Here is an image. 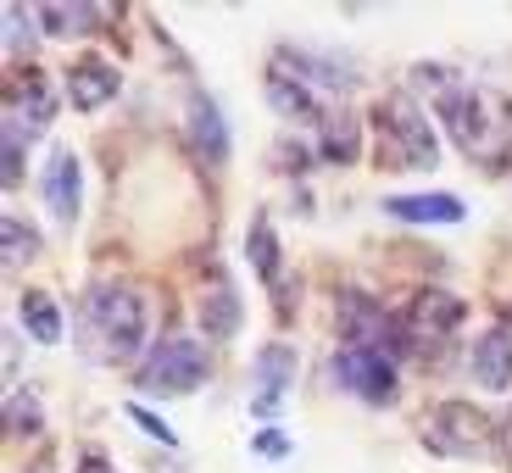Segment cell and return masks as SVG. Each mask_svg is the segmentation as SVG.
<instances>
[{"instance_id":"obj_17","label":"cell","mask_w":512,"mask_h":473,"mask_svg":"<svg viewBox=\"0 0 512 473\" xmlns=\"http://www.w3.org/2000/svg\"><path fill=\"white\" fill-rule=\"evenodd\" d=\"M101 23V6H78V0H51V6H39V28L51 39H78L90 34Z\"/></svg>"},{"instance_id":"obj_26","label":"cell","mask_w":512,"mask_h":473,"mask_svg":"<svg viewBox=\"0 0 512 473\" xmlns=\"http://www.w3.org/2000/svg\"><path fill=\"white\" fill-rule=\"evenodd\" d=\"M128 418L140 423L145 435H156V440H167V446H173V429H167V423L156 418V412H145V407H128Z\"/></svg>"},{"instance_id":"obj_19","label":"cell","mask_w":512,"mask_h":473,"mask_svg":"<svg viewBox=\"0 0 512 473\" xmlns=\"http://www.w3.org/2000/svg\"><path fill=\"white\" fill-rule=\"evenodd\" d=\"M17 312H23V329L34 334L39 346H56V340H62V312H56V301L45 290H28L23 301H17Z\"/></svg>"},{"instance_id":"obj_14","label":"cell","mask_w":512,"mask_h":473,"mask_svg":"<svg viewBox=\"0 0 512 473\" xmlns=\"http://www.w3.org/2000/svg\"><path fill=\"white\" fill-rule=\"evenodd\" d=\"M190 140L206 162H229V123L212 95H190Z\"/></svg>"},{"instance_id":"obj_7","label":"cell","mask_w":512,"mask_h":473,"mask_svg":"<svg viewBox=\"0 0 512 473\" xmlns=\"http://www.w3.org/2000/svg\"><path fill=\"white\" fill-rule=\"evenodd\" d=\"M457 323H462V301L451 290H440V284L418 290L412 307L401 312V334H407V346H418V351H435Z\"/></svg>"},{"instance_id":"obj_21","label":"cell","mask_w":512,"mask_h":473,"mask_svg":"<svg viewBox=\"0 0 512 473\" xmlns=\"http://www.w3.org/2000/svg\"><path fill=\"white\" fill-rule=\"evenodd\" d=\"M251 268L262 273V279H279V234H273V223L268 218H256L251 223Z\"/></svg>"},{"instance_id":"obj_24","label":"cell","mask_w":512,"mask_h":473,"mask_svg":"<svg viewBox=\"0 0 512 473\" xmlns=\"http://www.w3.org/2000/svg\"><path fill=\"white\" fill-rule=\"evenodd\" d=\"M0 234H6V245H0V251H6V268H23L28 256H34V234H28V223L17 218V212H6V223H0Z\"/></svg>"},{"instance_id":"obj_28","label":"cell","mask_w":512,"mask_h":473,"mask_svg":"<svg viewBox=\"0 0 512 473\" xmlns=\"http://www.w3.org/2000/svg\"><path fill=\"white\" fill-rule=\"evenodd\" d=\"M501 451H507V457H512V418H507V446H501Z\"/></svg>"},{"instance_id":"obj_15","label":"cell","mask_w":512,"mask_h":473,"mask_svg":"<svg viewBox=\"0 0 512 473\" xmlns=\"http://www.w3.org/2000/svg\"><path fill=\"white\" fill-rule=\"evenodd\" d=\"M384 212L401 223H462V201L457 195H390Z\"/></svg>"},{"instance_id":"obj_11","label":"cell","mask_w":512,"mask_h":473,"mask_svg":"<svg viewBox=\"0 0 512 473\" xmlns=\"http://www.w3.org/2000/svg\"><path fill=\"white\" fill-rule=\"evenodd\" d=\"M468 368H474V384H485V390H507L512 384V329L496 323V329L479 334Z\"/></svg>"},{"instance_id":"obj_16","label":"cell","mask_w":512,"mask_h":473,"mask_svg":"<svg viewBox=\"0 0 512 473\" xmlns=\"http://www.w3.org/2000/svg\"><path fill=\"white\" fill-rule=\"evenodd\" d=\"M268 101H273V112H284V117H307V123H323L318 95H312L301 78H290L284 67H273V73H268Z\"/></svg>"},{"instance_id":"obj_9","label":"cell","mask_w":512,"mask_h":473,"mask_svg":"<svg viewBox=\"0 0 512 473\" xmlns=\"http://www.w3.org/2000/svg\"><path fill=\"white\" fill-rule=\"evenodd\" d=\"M290 384H295V351L290 346H262V357H256V396H251V418L262 423V429H273L279 401H284Z\"/></svg>"},{"instance_id":"obj_5","label":"cell","mask_w":512,"mask_h":473,"mask_svg":"<svg viewBox=\"0 0 512 473\" xmlns=\"http://www.w3.org/2000/svg\"><path fill=\"white\" fill-rule=\"evenodd\" d=\"M340 334H346L351 346L362 351H384V357H396L401 346H407V334H401V318H390V312L379 307V301H368L362 290H340Z\"/></svg>"},{"instance_id":"obj_1","label":"cell","mask_w":512,"mask_h":473,"mask_svg":"<svg viewBox=\"0 0 512 473\" xmlns=\"http://www.w3.org/2000/svg\"><path fill=\"white\" fill-rule=\"evenodd\" d=\"M84 346L95 362H128L145 346V301L128 284H95L84 295Z\"/></svg>"},{"instance_id":"obj_13","label":"cell","mask_w":512,"mask_h":473,"mask_svg":"<svg viewBox=\"0 0 512 473\" xmlns=\"http://www.w3.org/2000/svg\"><path fill=\"white\" fill-rule=\"evenodd\" d=\"M279 67L290 78H301V84H318V90H329V95H346L351 84H357V67H346L340 56H295V51H284L279 56Z\"/></svg>"},{"instance_id":"obj_6","label":"cell","mask_w":512,"mask_h":473,"mask_svg":"<svg viewBox=\"0 0 512 473\" xmlns=\"http://www.w3.org/2000/svg\"><path fill=\"white\" fill-rule=\"evenodd\" d=\"M379 128H384V140H390V151H396L407 167H435L440 162L435 128H429V117H423L412 101H384L379 106Z\"/></svg>"},{"instance_id":"obj_23","label":"cell","mask_w":512,"mask_h":473,"mask_svg":"<svg viewBox=\"0 0 512 473\" xmlns=\"http://www.w3.org/2000/svg\"><path fill=\"white\" fill-rule=\"evenodd\" d=\"M6 429H12V435H39V429H45L39 401L23 396V390H12V396H6Z\"/></svg>"},{"instance_id":"obj_3","label":"cell","mask_w":512,"mask_h":473,"mask_svg":"<svg viewBox=\"0 0 512 473\" xmlns=\"http://www.w3.org/2000/svg\"><path fill=\"white\" fill-rule=\"evenodd\" d=\"M423 440L440 451V457H485L496 451V429L479 407L468 401H440L429 418H423Z\"/></svg>"},{"instance_id":"obj_18","label":"cell","mask_w":512,"mask_h":473,"mask_svg":"<svg viewBox=\"0 0 512 473\" xmlns=\"http://www.w3.org/2000/svg\"><path fill=\"white\" fill-rule=\"evenodd\" d=\"M201 323H206V334H212V340H234V334H240V295H234L229 279H218L212 290H206Z\"/></svg>"},{"instance_id":"obj_2","label":"cell","mask_w":512,"mask_h":473,"mask_svg":"<svg viewBox=\"0 0 512 473\" xmlns=\"http://www.w3.org/2000/svg\"><path fill=\"white\" fill-rule=\"evenodd\" d=\"M206 351L201 340H190V334H167L162 346L145 357L140 368V390L145 396H190V390H201L206 384Z\"/></svg>"},{"instance_id":"obj_8","label":"cell","mask_w":512,"mask_h":473,"mask_svg":"<svg viewBox=\"0 0 512 473\" xmlns=\"http://www.w3.org/2000/svg\"><path fill=\"white\" fill-rule=\"evenodd\" d=\"M334 379L346 384L351 396L373 401V407H384V401H396V357H384V351L346 346L340 357H334Z\"/></svg>"},{"instance_id":"obj_4","label":"cell","mask_w":512,"mask_h":473,"mask_svg":"<svg viewBox=\"0 0 512 473\" xmlns=\"http://www.w3.org/2000/svg\"><path fill=\"white\" fill-rule=\"evenodd\" d=\"M56 117V101H51V78L39 67H23V73L6 84V112H0V134H17V140H39Z\"/></svg>"},{"instance_id":"obj_25","label":"cell","mask_w":512,"mask_h":473,"mask_svg":"<svg viewBox=\"0 0 512 473\" xmlns=\"http://www.w3.org/2000/svg\"><path fill=\"white\" fill-rule=\"evenodd\" d=\"M251 451H256V457H273V462H284V457H290V435H279V429H256Z\"/></svg>"},{"instance_id":"obj_27","label":"cell","mask_w":512,"mask_h":473,"mask_svg":"<svg viewBox=\"0 0 512 473\" xmlns=\"http://www.w3.org/2000/svg\"><path fill=\"white\" fill-rule=\"evenodd\" d=\"M78 473H112V468H106V462H84Z\"/></svg>"},{"instance_id":"obj_20","label":"cell","mask_w":512,"mask_h":473,"mask_svg":"<svg viewBox=\"0 0 512 473\" xmlns=\"http://www.w3.org/2000/svg\"><path fill=\"white\" fill-rule=\"evenodd\" d=\"M318 151L329 156V162H351L357 156V117L351 112H329L318 123Z\"/></svg>"},{"instance_id":"obj_22","label":"cell","mask_w":512,"mask_h":473,"mask_svg":"<svg viewBox=\"0 0 512 473\" xmlns=\"http://www.w3.org/2000/svg\"><path fill=\"white\" fill-rule=\"evenodd\" d=\"M34 28H39V12H28V6H6V56H12V62L28 56ZM39 34H45V28H39Z\"/></svg>"},{"instance_id":"obj_12","label":"cell","mask_w":512,"mask_h":473,"mask_svg":"<svg viewBox=\"0 0 512 473\" xmlns=\"http://www.w3.org/2000/svg\"><path fill=\"white\" fill-rule=\"evenodd\" d=\"M117 84H123V78H117V67L101 62V56L67 67V95H73L78 112H95V106H106V101L117 95Z\"/></svg>"},{"instance_id":"obj_10","label":"cell","mask_w":512,"mask_h":473,"mask_svg":"<svg viewBox=\"0 0 512 473\" xmlns=\"http://www.w3.org/2000/svg\"><path fill=\"white\" fill-rule=\"evenodd\" d=\"M39 195H45V206H51V218L62 223V229H73L78 223V195H84L73 151H62V145L51 151V162H45V173H39Z\"/></svg>"}]
</instances>
